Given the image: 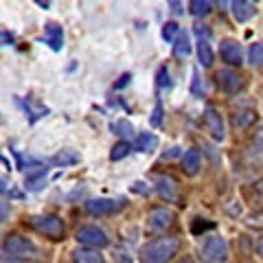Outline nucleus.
I'll return each mask as SVG.
<instances>
[{
	"label": "nucleus",
	"instance_id": "nucleus-1",
	"mask_svg": "<svg viewBox=\"0 0 263 263\" xmlns=\"http://www.w3.org/2000/svg\"><path fill=\"white\" fill-rule=\"evenodd\" d=\"M180 248V241L176 237H158V239L143 246L141 261L143 263H167Z\"/></svg>",
	"mask_w": 263,
	"mask_h": 263
},
{
	"label": "nucleus",
	"instance_id": "nucleus-2",
	"mask_svg": "<svg viewBox=\"0 0 263 263\" xmlns=\"http://www.w3.org/2000/svg\"><path fill=\"white\" fill-rule=\"evenodd\" d=\"M75 239L79 243H84L86 248H105V246L110 243V237L105 235V230L103 228H99L95 224H86V226H81L77 228V233H75Z\"/></svg>",
	"mask_w": 263,
	"mask_h": 263
},
{
	"label": "nucleus",
	"instance_id": "nucleus-3",
	"mask_svg": "<svg viewBox=\"0 0 263 263\" xmlns=\"http://www.w3.org/2000/svg\"><path fill=\"white\" fill-rule=\"evenodd\" d=\"M5 250H7V254H11L15 259H33L37 254L35 243L18 233H13L5 239Z\"/></svg>",
	"mask_w": 263,
	"mask_h": 263
},
{
	"label": "nucleus",
	"instance_id": "nucleus-4",
	"mask_svg": "<svg viewBox=\"0 0 263 263\" xmlns=\"http://www.w3.org/2000/svg\"><path fill=\"white\" fill-rule=\"evenodd\" d=\"M31 226L35 228L37 233L51 237V239H62V235H64V224H62V219L57 217V215H40V217H33L31 219Z\"/></svg>",
	"mask_w": 263,
	"mask_h": 263
},
{
	"label": "nucleus",
	"instance_id": "nucleus-5",
	"mask_svg": "<svg viewBox=\"0 0 263 263\" xmlns=\"http://www.w3.org/2000/svg\"><path fill=\"white\" fill-rule=\"evenodd\" d=\"M202 252H204V257H206L209 261H213V263H224L228 259V243H226L224 237H219V235L209 237Z\"/></svg>",
	"mask_w": 263,
	"mask_h": 263
},
{
	"label": "nucleus",
	"instance_id": "nucleus-6",
	"mask_svg": "<svg viewBox=\"0 0 263 263\" xmlns=\"http://www.w3.org/2000/svg\"><path fill=\"white\" fill-rule=\"evenodd\" d=\"M174 224V213L164 206H154L149 211V217H147V228L152 233H160V230H167Z\"/></svg>",
	"mask_w": 263,
	"mask_h": 263
},
{
	"label": "nucleus",
	"instance_id": "nucleus-7",
	"mask_svg": "<svg viewBox=\"0 0 263 263\" xmlns=\"http://www.w3.org/2000/svg\"><path fill=\"white\" fill-rule=\"evenodd\" d=\"M123 209V200H110V197H97V200L86 202V211L90 215H110Z\"/></svg>",
	"mask_w": 263,
	"mask_h": 263
},
{
	"label": "nucleus",
	"instance_id": "nucleus-8",
	"mask_svg": "<svg viewBox=\"0 0 263 263\" xmlns=\"http://www.w3.org/2000/svg\"><path fill=\"white\" fill-rule=\"evenodd\" d=\"M215 84H217L219 90H224V92H237V90L243 88V77L239 75V72L224 68V70L215 72Z\"/></svg>",
	"mask_w": 263,
	"mask_h": 263
},
{
	"label": "nucleus",
	"instance_id": "nucleus-9",
	"mask_svg": "<svg viewBox=\"0 0 263 263\" xmlns=\"http://www.w3.org/2000/svg\"><path fill=\"white\" fill-rule=\"evenodd\" d=\"M204 123H206V129L211 132V136L215 138L217 143L224 141V119H221V114L217 112V108H213V105H206V110H204Z\"/></svg>",
	"mask_w": 263,
	"mask_h": 263
},
{
	"label": "nucleus",
	"instance_id": "nucleus-10",
	"mask_svg": "<svg viewBox=\"0 0 263 263\" xmlns=\"http://www.w3.org/2000/svg\"><path fill=\"white\" fill-rule=\"evenodd\" d=\"M219 55L228 66H239L241 64V46L235 40H221L219 42Z\"/></svg>",
	"mask_w": 263,
	"mask_h": 263
},
{
	"label": "nucleus",
	"instance_id": "nucleus-11",
	"mask_svg": "<svg viewBox=\"0 0 263 263\" xmlns=\"http://www.w3.org/2000/svg\"><path fill=\"white\" fill-rule=\"evenodd\" d=\"M156 189H158V195L167 202L176 200V195H178V182H176V178H171V176L156 178Z\"/></svg>",
	"mask_w": 263,
	"mask_h": 263
},
{
	"label": "nucleus",
	"instance_id": "nucleus-12",
	"mask_svg": "<svg viewBox=\"0 0 263 263\" xmlns=\"http://www.w3.org/2000/svg\"><path fill=\"white\" fill-rule=\"evenodd\" d=\"M44 40H46V44L53 48V51H60L62 48V42H64V31L60 24H55V22H48L46 27H44Z\"/></svg>",
	"mask_w": 263,
	"mask_h": 263
},
{
	"label": "nucleus",
	"instance_id": "nucleus-13",
	"mask_svg": "<svg viewBox=\"0 0 263 263\" xmlns=\"http://www.w3.org/2000/svg\"><path fill=\"white\" fill-rule=\"evenodd\" d=\"M72 261L75 263H103V254L95 248H77V250H72Z\"/></svg>",
	"mask_w": 263,
	"mask_h": 263
},
{
	"label": "nucleus",
	"instance_id": "nucleus-14",
	"mask_svg": "<svg viewBox=\"0 0 263 263\" xmlns=\"http://www.w3.org/2000/svg\"><path fill=\"white\" fill-rule=\"evenodd\" d=\"M182 171L186 176H195L200 171V152L197 149H189L182 156Z\"/></svg>",
	"mask_w": 263,
	"mask_h": 263
},
{
	"label": "nucleus",
	"instance_id": "nucleus-15",
	"mask_svg": "<svg viewBox=\"0 0 263 263\" xmlns=\"http://www.w3.org/2000/svg\"><path fill=\"white\" fill-rule=\"evenodd\" d=\"M230 7H233V15L237 22H248L254 15V5L246 3V0H237V3H233Z\"/></svg>",
	"mask_w": 263,
	"mask_h": 263
},
{
	"label": "nucleus",
	"instance_id": "nucleus-16",
	"mask_svg": "<svg viewBox=\"0 0 263 263\" xmlns=\"http://www.w3.org/2000/svg\"><path fill=\"white\" fill-rule=\"evenodd\" d=\"M174 55L184 60V57L191 55V44H189V33L186 31H178L176 44H174Z\"/></svg>",
	"mask_w": 263,
	"mask_h": 263
},
{
	"label": "nucleus",
	"instance_id": "nucleus-17",
	"mask_svg": "<svg viewBox=\"0 0 263 263\" xmlns=\"http://www.w3.org/2000/svg\"><path fill=\"white\" fill-rule=\"evenodd\" d=\"M197 57H200V64L204 66V68L213 66V60H215V57H213L209 40H200V42H197Z\"/></svg>",
	"mask_w": 263,
	"mask_h": 263
},
{
	"label": "nucleus",
	"instance_id": "nucleus-18",
	"mask_svg": "<svg viewBox=\"0 0 263 263\" xmlns=\"http://www.w3.org/2000/svg\"><path fill=\"white\" fill-rule=\"evenodd\" d=\"M110 129H112V134L123 136V138H132V136H134V125H132L129 121H125V119H119V121L110 123Z\"/></svg>",
	"mask_w": 263,
	"mask_h": 263
},
{
	"label": "nucleus",
	"instance_id": "nucleus-19",
	"mask_svg": "<svg viewBox=\"0 0 263 263\" xmlns=\"http://www.w3.org/2000/svg\"><path fill=\"white\" fill-rule=\"evenodd\" d=\"M77 160H79V154H75L72 149H62L53 158V164H57V167H68V164H75Z\"/></svg>",
	"mask_w": 263,
	"mask_h": 263
},
{
	"label": "nucleus",
	"instance_id": "nucleus-20",
	"mask_svg": "<svg viewBox=\"0 0 263 263\" xmlns=\"http://www.w3.org/2000/svg\"><path fill=\"white\" fill-rule=\"evenodd\" d=\"M254 121H257V114H254L252 110H241V112H237L233 117V125L235 127H248V125H252Z\"/></svg>",
	"mask_w": 263,
	"mask_h": 263
},
{
	"label": "nucleus",
	"instance_id": "nucleus-21",
	"mask_svg": "<svg viewBox=\"0 0 263 263\" xmlns=\"http://www.w3.org/2000/svg\"><path fill=\"white\" fill-rule=\"evenodd\" d=\"M211 3H206V0H191L189 3V11H191V15H195V18H204V15L211 13Z\"/></svg>",
	"mask_w": 263,
	"mask_h": 263
},
{
	"label": "nucleus",
	"instance_id": "nucleus-22",
	"mask_svg": "<svg viewBox=\"0 0 263 263\" xmlns=\"http://www.w3.org/2000/svg\"><path fill=\"white\" fill-rule=\"evenodd\" d=\"M156 145H158V138H156L154 134H141L136 138V149L138 152H152V149H156Z\"/></svg>",
	"mask_w": 263,
	"mask_h": 263
},
{
	"label": "nucleus",
	"instance_id": "nucleus-23",
	"mask_svg": "<svg viewBox=\"0 0 263 263\" xmlns=\"http://www.w3.org/2000/svg\"><path fill=\"white\" fill-rule=\"evenodd\" d=\"M132 152V145L129 143H117L112 147V152H110V160H121V158H125V156Z\"/></svg>",
	"mask_w": 263,
	"mask_h": 263
},
{
	"label": "nucleus",
	"instance_id": "nucleus-24",
	"mask_svg": "<svg viewBox=\"0 0 263 263\" xmlns=\"http://www.w3.org/2000/svg\"><path fill=\"white\" fill-rule=\"evenodd\" d=\"M248 57H250V64L252 66H263V44L261 42H254L248 51Z\"/></svg>",
	"mask_w": 263,
	"mask_h": 263
},
{
	"label": "nucleus",
	"instance_id": "nucleus-25",
	"mask_svg": "<svg viewBox=\"0 0 263 263\" xmlns=\"http://www.w3.org/2000/svg\"><path fill=\"white\" fill-rule=\"evenodd\" d=\"M44 174H46V171H44ZM44 174H40V176H29V178H27V189H29V191H37V189H42V186L46 184Z\"/></svg>",
	"mask_w": 263,
	"mask_h": 263
},
{
	"label": "nucleus",
	"instance_id": "nucleus-26",
	"mask_svg": "<svg viewBox=\"0 0 263 263\" xmlns=\"http://www.w3.org/2000/svg\"><path fill=\"white\" fill-rule=\"evenodd\" d=\"M0 193H3V195H11V197H20V193L11 186V182L5 176H0Z\"/></svg>",
	"mask_w": 263,
	"mask_h": 263
},
{
	"label": "nucleus",
	"instance_id": "nucleus-27",
	"mask_svg": "<svg viewBox=\"0 0 263 263\" xmlns=\"http://www.w3.org/2000/svg\"><path fill=\"white\" fill-rule=\"evenodd\" d=\"M178 24L176 22H167V24H164V27H162V37L164 40H174L176 35H178Z\"/></svg>",
	"mask_w": 263,
	"mask_h": 263
},
{
	"label": "nucleus",
	"instance_id": "nucleus-28",
	"mask_svg": "<svg viewBox=\"0 0 263 263\" xmlns=\"http://www.w3.org/2000/svg\"><path fill=\"white\" fill-rule=\"evenodd\" d=\"M211 228H215V224H213V221H202V219H195L193 226H191V230H193L195 235L204 233V230H211Z\"/></svg>",
	"mask_w": 263,
	"mask_h": 263
},
{
	"label": "nucleus",
	"instance_id": "nucleus-29",
	"mask_svg": "<svg viewBox=\"0 0 263 263\" xmlns=\"http://www.w3.org/2000/svg\"><path fill=\"white\" fill-rule=\"evenodd\" d=\"M158 86H160V88H169V86H171V81H169V70L164 68V66L158 70Z\"/></svg>",
	"mask_w": 263,
	"mask_h": 263
},
{
	"label": "nucleus",
	"instance_id": "nucleus-30",
	"mask_svg": "<svg viewBox=\"0 0 263 263\" xmlns=\"http://www.w3.org/2000/svg\"><path fill=\"white\" fill-rule=\"evenodd\" d=\"M195 35L197 37H200V40H209V35H211V31L206 29V27H204V24H195Z\"/></svg>",
	"mask_w": 263,
	"mask_h": 263
},
{
	"label": "nucleus",
	"instance_id": "nucleus-31",
	"mask_svg": "<svg viewBox=\"0 0 263 263\" xmlns=\"http://www.w3.org/2000/svg\"><path fill=\"white\" fill-rule=\"evenodd\" d=\"M160 117H162V108H160V103H156L154 114H152V125H160Z\"/></svg>",
	"mask_w": 263,
	"mask_h": 263
},
{
	"label": "nucleus",
	"instance_id": "nucleus-32",
	"mask_svg": "<svg viewBox=\"0 0 263 263\" xmlns=\"http://www.w3.org/2000/svg\"><path fill=\"white\" fill-rule=\"evenodd\" d=\"M7 44H13V35L11 33H7V31H3L0 33V46H7Z\"/></svg>",
	"mask_w": 263,
	"mask_h": 263
},
{
	"label": "nucleus",
	"instance_id": "nucleus-33",
	"mask_svg": "<svg viewBox=\"0 0 263 263\" xmlns=\"http://www.w3.org/2000/svg\"><path fill=\"white\" fill-rule=\"evenodd\" d=\"M7 215H9V206H7L5 202H0V221H5Z\"/></svg>",
	"mask_w": 263,
	"mask_h": 263
},
{
	"label": "nucleus",
	"instance_id": "nucleus-34",
	"mask_svg": "<svg viewBox=\"0 0 263 263\" xmlns=\"http://www.w3.org/2000/svg\"><path fill=\"white\" fill-rule=\"evenodd\" d=\"M200 77H197V70H193V95H200Z\"/></svg>",
	"mask_w": 263,
	"mask_h": 263
},
{
	"label": "nucleus",
	"instance_id": "nucleus-35",
	"mask_svg": "<svg viewBox=\"0 0 263 263\" xmlns=\"http://www.w3.org/2000/svg\"><path fill=\"white\" fill-rule=\"evenodd\" d=\"M129 79H132V75H123V77H121V81H119V84H117V86H114V88H123V86H125V84H127V81H129Z\"/></svg>",
	"mask_w": 263,
	"mask_h": 263
},
{
	"label": "nucleus",
	"instance_id": "nucleus-36",
	"mask_svg": "<svg viewBox=\"0 0 263 263\" xmlns=\"http://www.w3.org/2000/svg\"><path fill=\"white\" fill-rule=\"evenodd\" d=\"M169 7H171V11H174L176 15L180 13V3H169Z\"/></svg>",
	"mask_w": 263,
	"mask_h": 263
},
{
	"label": "nucleus",
	"instance_id": "nucleus-37",
	"mask_svg": "<svg viewBox=\"0 0 263 263\" xmlns=\"http://www.w3.org/2000/svg\"><path fill=\"white\" fill-rule=\"evenodd\" d=\"M257 252L261 254V259H263V237H261V239L257 241Z\"/></svg>",
	"mask_w": 263,
	"mask_h": 263
},
{
	"label": "nucleus",
	"instance_id": "nucleus-38",
	"mask_svg": "<svg viewBox=\"0 0 263 263\" xmlns=\"http://www.w3.org/2000/svg\"><path fill=\"white\" fill-rule=\"evenodd\" d=\"M257 143H259V147L263 149V129H259V134H257Z\"/></svg>",
	"mask_w": 263,
	"mask_h": 263
},
{
	"label": "nucleus",
	"instance_id": "nucleus-39",
	"mask_svg": "<svg viewBox=\"0 0 263 263\" xmlns=\"http://www.w3.org/2000/svg\"><path fill=\"white\" fill-rule=\"evenodd\" d=\"M180 263H195V261H193V259H182Z\"/></svg>",
	"mask_w": 263,
	"mask_h": 263
}]
</instances>
